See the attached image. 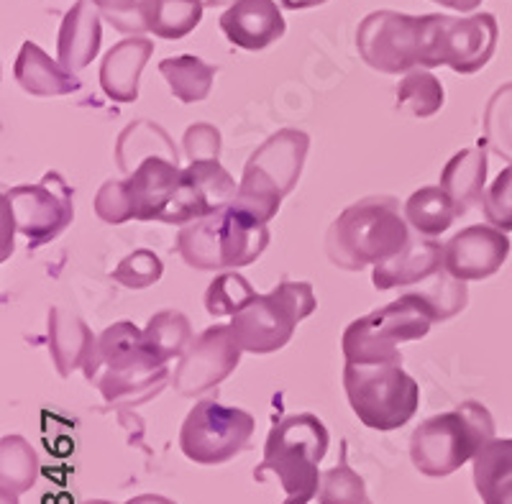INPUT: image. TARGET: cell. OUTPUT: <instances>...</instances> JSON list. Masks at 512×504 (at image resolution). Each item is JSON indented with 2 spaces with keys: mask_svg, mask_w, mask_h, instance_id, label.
I'll use <instances>...</instances> for the list:
<instances>
[{
  "mask_svg": "<svg viewBox=\"0 0 512 504\" xmlns=\"http://www.w3.org/2000/svg\"><path fill=\"white\" fill-rule=\"evenodd\" d=\"M82 369L88 382H93L113 405L146 402L169 379L167 364L146 348L144 331L126 320L100 333L93 354Z\"/></svg>",
  "mask_w": 512,
  "mask_h": 504,
  "instance_id": "1",
  "label": "cell"
},
{
  "mask_svg": "<svg viewBox=\"0 0 512 504\" xmlns=\"http://www.w3.org/2000/svg\"><path fill=\"white\" fill-rule=\"evenodd\" d=\"M400 210V200L387 195L349 205L326 233L328 259L338 269L361 272L395 256L410 241V223Z\"/></svg>",
  "mask_w": 512,
  "mask_h": 504,
  "instance_id": "2",
  "label": "cell"
},
{
  "mask_svg": "<svg viewBox=\"0 0 512 504\" xmlns=\"http://www.w3.org/2000/svg\"><path fill=\"white\" fill-rule=\"evenodd\" d=\"M269 246L267 223H262L236 200L205 218L182 226L177 249L192 269L228 272L254 264Z\"/></svg>",
  "mask_w": 512,
  "mask_h": 504,
  "instance_id": "3",
  "label": "cell"
},
{
  "mask_svg": "<svg viewBox=\"0 0 512 504\" xmlns=\"http://www.w3.org/2000/svg\"><path fill=\"white\" fill-rule=\"evenodd\" d=\"M331 443L328 428L310 412L280 420L267 435L262 464L256 466L254 479L264 481L267 474L277 476L285 489V504H308L320 489L318 464Z\"/></svg>",
  "mask_w": 512,
  "mask_h": 504,
  "instance_id": "4",
  "label": "cell"
},
{
  "mask_svg": "<svg viewBox=\"0 0 512 504\" xmlns=\"http://www.w3.org/2000/svg\"><path fill=\"white\" fill-rule=\"evenodd\" d=\"M495 438V420L479 402H464L451 412L428 418L415 428L410 438V458L425 476H441L459 471L466 461H474L479 451Z\"/></svg>",
  "mask_w": 512,
  "mask_h": 504,
  "instance_id": "5",
  "label": "cell"
},
{
  "mask_svg": "<svg viewBox=\"0 0 512 504\" xmlns=\"http://www.w3.org/2000/svg\"><path fill=\"white\" fill-rule=\"evenodd\" d=\"M308 149L310 136L297 128H282L269 136L246 162L233 200L262 223L272 221L280 213L282 197L295 190Z\"/></svg>",
  "mask_w": 512,
  "mask_h": 504,
  "instance_id": "6",
  "label": "cell"
},
{
  "mask_svg": "<svg viewBox=\"0 0 512 504\" xmlns=\"http://www.w3.org/2000/svg\"><path fill=\"white\" fill-rule=\"evenodd\" d=\"M344 387L354 415L372 430L390 433L408 425L418 412L420 387L402 369V361H346Z\"/></svg>",
  "mask_w": 512,
  "mask_h": 504,
  "instance_id": "7",
  "label": "cell"
},
{
  "mask_svg": "<svg viewBox=\"0 0 512 504\" xmlns=\"http://www.w3.org/2000/svg\"><path fill=\"white\" fill-rule=\"evenodd\" d=\"M438 323L428 302L418 292H405L400 300L354 320L344 331L346 361L374 364V361H402L397 346L420 341L428 336L431 325Z\"/></svg>",
  "mask_w": 512,
  "mask_h": 504,
  "instance_id": "8",
  "label": "cell"
},
{
  "mask_svg": "<svg viewBox=\"0 0 512 504\" xmlns=\"http://www.w3.org/2000/svg\"><path fill=\"white\" fill-rule=\"evenodd\" d=\"M182 182L180 164L149 157L128 172L126 180H108L95 195L100 221L121 226L126 221H162Z\"/></svg>",
  "mask_w": 512,
  "mask_h": 504,
  "instance_id": "9",
  "label": "cell"
},
{
  "mask_svg": "<svg viewBox=\"0 0 512 504\" xmlns=\"http://www.w3.org/2000/svg\"><path fill=\"white\" fill-rule=\"evenodd\" d=\"M313 287L308 282H285L269 295H256L241 313L233 315L231 331L246 354H274L290 343L297 323L315 313Z\"/></svg>",
  "mask_w": 512,
  "mask_h": 504,
  "instance_id": "10",
  "label": "cell"
},
{
  "mask_svg": "<svg viewBox=\"0 0 512 504\" xmlns=\"http://www.w3.org/2000/svg\"><path fill=\"white\" fill-rule=\"evenodd\" d=\"M497 18L474 13L469 18L423 16V54L420 67H451L459 75L484 70L497 49Z\"/></svg>",
  "mask_w": 512,
  "mask_h": 504,
  "instance_id": "11",
  "label": "cell"
},
{
  "mask_svg": "<svg viewBox=\"0 0 512 504\" xmlns=\"http://www.w3.org/2000/svg\"><path fill=\"white\" fill-rule=\"evenodd\" d=\"M254 428V418L241 407H226L216 400H200L182 423L180 448L195 464H226L249 446Z\"/></svg>",
  "mask_w": 512,
  "mask_h": 504,
  "instance_id": "12",
  "label": "cell"
},
{
  "mask_svg": "<svg viewBox=\"0 0 512 504\" xmlns=\"http://www.w3.org/2000/svg\"><path fill=\"white\" fill-rule=\"evenodd\" d=\"M3 218L11 221L13 231L24 233L31 246L47 244L75 218L72 187L57 172H49L41 177L39 185L6 190L3 192Z\"/></svg>",
  "mask_w": 512,
  "mask_h": 504,
  "instance_id": "13",
  "label": "cell"
},
{
  "mask_svg": "<svg viewBox=\"0 0 512 504\" xmlns=\"http://www.w3.org/2000/svg\"><path fill=\"white\" fill-rule=\"evenodd\" d=\"M359 57L384 75H408L420 67L423 16L377 11L369 13L356 31Z\"/></svg>",
  "mask_w": 512,
  "mask_h": 504,
  "instance_id": "14",
  "label": "cell"
},
{
  "mask_svg": "<svg viewBox=\"0 0 512 504\" xmlns=\"http://www.w3.org/2000/svg\"><path fill=\"white\" fill-rule=\"evenodd\" d=\"M241 351L244 348L233 338L231 325H210L180 356V364L172 374V387L182 397H200L216 389L239 366Z\"/></svg>",
  "mask_w": 512,
  "mask_h": 504,
  "instance_id": "15",
  "label": "cell"
},
{
  "mask_svg": "<svg viewBox=\"0 0 512 504\" xmlns=\"http://www.w3.org/2000/svg\"><path fill=\"white\" fill-rule=\"evenodd\" d=\"M239 192L231 174L221 167L218 159H200L190 162V167L182 169V182L175 200L164 213L162 223H175V226H187V223L205 218L213 210L231 203L233 195Z\"/></svg>",
  "mask_w": 512,
  "mask_h": 504,
  "instance_id": "16",
  "label": "cell"
},
{
  "mask_svg": "<svg viewBox=\"0 0 512 504\" xmlns=\"http://www.w3.org/2000/svg\"><path fill=\"white\" fill-rule=\"evenodd\" d=\"M510 256V238L495 226H469L443 246V267L464 282L487 279Z\"/></svg>",
  "mask_w": 512,
  "mask_h": 504,
  "instance_id": "17",
  "label": "cell"
},
{
  "mask_svg": "<svg viewBox=\"0 0 512 504\" xmlns=\"http://www.w3.org/2000/svg\"><path fill=\"white\" fill-rule=\"evenodd\" d=\"M221 31L246 52H262L285 36V16L277 0H236L221 16Z\"/></svg>",
  "mask_w": 512,
  "mask_h": 504,
  "instance_id": "18",
  "label": "cell"
},
{
  "mask_svg": "<svg viewBox=\"0 0 512 504\" xmlns=\"http://www.w3.org/2000/svg\"><path fill=\"white\" fill-rule=\"evenodd\" d=\"M443 269V246L428 236L410 238L408 246L390 259L374 264L372 282L377 290H402L425 282Z\"/></svg>",
  "mask_w": 512,
  "mask_h": 504,
  "instance_id": "19",
  "label": "cell"
},
{
  "mask_svg": "<svg viewBox=\"0 0 512 504\" xmlns=\"http://www.w3.org/2000/svg\"><path fill=\"white\" fill-rule=\"evenodd\" d=\"M154 54V44L144 36L118 41L100 64V87L113 103H136L139 77Z\"/></svg>",
  "mask_w": 512,
  "mask_h": 504,
  "instance_id": "20",
  "label": "cell"
},
{
  "mask_svg": "<svg viewBox=\"0 0 512 504\" xmlns=\"http://www.w3.org/2000/svg\"><path fill=\"white\" fill-rule=\"evenodd\" d=\"M100 11L90 0H77L67 11L57 36V57L70 72L85 70L100 52Z\"/></svg>",
  "mask_w": 512,
  "mask_h": 504,
  "instance_id": "21",
  "label": "cell"
},
{
  "mask_svg": "<svg viewBox=\"0 0 512 504\" xmlns=\"http://www.w3.org/2000/svg\"><path fill=\"white\" fill-rule=\"evenodd\" d=\"M16 82L24 93L36 98H54V95H72L80 90V80L72 75L62 62H52L49 54L41 52L34 41H26L13 64Z\"/></svg>",
  "mask_w": 512,
  "mask_h": 504,
  "instance_id": "22",
  "label": "cell"
},
{
  "mask_svg": "<svg viewBox=\"0 0 512 504\" xmlns=\"http://www.w3.org/2000/svg\"><path fill=\"white\" fill-rule=\"evenodd\" d=\"M487 182V149L472 146L448 159L441 172V187L454 200L459 215H466L484 197Z\"/></svg>",
  "mask_w": 512,
  "mask_h": 504,
  "instance_id": "23",
  "label": "cell"
},
{
  "mask_svg": "<svg viewBox=\"0 0 512 504\" xmlns=\"http://www.w3.org/2000/svg\"><path fill=\"white\" fill-rule=\"evenodd\" d=\"M95 341L93 333L77 315L64 313V310H49V348L52 359L62 377H70L72 371L88 364L93 354Z\"/></svg>",
  "mask_w": 512,
  "mask_h": 504,
  "instance_id": "24",
  "label": "cell"
},
{
  "mask_svg": "<svg viewBox=\"0 0 512 504\" xmlns=\"http://www.w3.org/2000/svg\"><path fill=\"white\" fill-rule=\"evenodd\" d=\"M474 487L484 504H512V438H492L474 456Z\"/></svg>",
  "mask_w": 512,
  "mask_h": 504,
  "instance_id": "25",
  "label": "cell"
},
{
  "mask_svg": "<svg viewBox=\"0 0 512 504\" xmlns=\"http://www.w3.org/2000/svg\"><path fill=\"white\" fill-rule=\"evenodd\" d=\"M167 157L180 164V154L175 151V141L169 139L159 123L134 121L123 128L116 144V164L123 172H134L144 159Z\"/></svg>",
  "mask_w": 512,
  "mask_h": 504,
  "instance_id": "26",
  "label": "cell"
},
{
  "mask_svg": "<svg viewBox=\"0 0 512 504\" xmlns=\"http://www.w3.org/2000/svg\"><path fill=\"white\" fill-rule=\"evenodd\" d=\"M405 218L418 231V236H441L459 218L454 200L443 187H420L405 203Z\"/></svg>",
  "mask_w": 512,
  "mask_h": 504,
  "instance_id": "27",
  "label": "cell"
},
{
  "mask_svg": "<svg viewBox=\"0 0 512 504\" xmlns=\"http://www.w3.org/2000/svg\"><path fill=\"white\" fill-rule=\"evenodd\" d=\"M159 72L169 82V90L180 103H200L210 95V87L216 80V67L205 64L203 59L182 54V57H169L159 62Z\"/></svg>",
  "mask_w": 512,
  "mask_h": 504,
  "instance_id": "28",
  "label": "cell"
},
{
  "mask_svg": "<svg viewBox=\"0 0 512 504\" xmlns=\"http://www.w3.org/2000/svg\"><path fill=\"white\" fill-rule=\"evenodd\" d=\"M39 476V458L34 448L21 435H6L0 441V492L3 502L8 497L16 499L18 494L29 492Z\"/></svg>",
  "mask_w": 512,
  "mask_h": 504,
  "instance_id": "29",
  "label": "cell"
},
{
  "mask_svg": "<svg viewBox=\"0 0 512 504\" xmlns=\"http://www.w3.org/2000/svg\"><path fill=\"white\" fill-rule=\"evenodd\" d=\"M192 328L190 320L185 318L177 310H162V313L154 315L149 320V325L144 328V343L146 348L157 356L162 364H167L169 359L182 356L187 348L192 346Z\"/></svg>",
  "mask_w": 512,
  "mask_h": 504,
  "instance_id": "30",
  "label": "cell"
},
{
  "mask_svg": "<svg viewBox=\"0 0 512 504\" xmlns=\"http://www.w3.org/2000/svg\"><path fill=\"white\" fill-rule=\"evenodd\" d=\"M443 85L436 75L413 70L397 87V108L415 118H431L443 108Z\"/></svg>",
  "mask_w": 512,
  "mask_h": 504,
  "instance_id": "31",
  "label": "cell"
},
{
  "mask_svg": "<svg viewBox=\"0 0 512 504\" xmlns=\"http://www.w3.org/2000/svg\"><path fill=\"white\" fill-rule=\"evenodd\" d=\"M100 16L121 34H144L152 31L159 0H90Z\"/></svg>",
  "mask_w": 512,
  "mask_h": 504,
  "instance_id": "32",
  "label": "cell"
},
{
  "mask_svg": "<svg viewBox=\"0 0 512 504\" xmlns=\"http://www.w3.org/2000/svg\"><path fill=\"white\" fill-rule=\"evenodd\" d=\"M203 0H159L152 34L159 39H182L203 21Z\"/></svg>",
  "mask_w": 512,
  "mask_h": 504,
  "instance_id": "33",
  "label": "cell"
},
{
  "mask_svg": "<svg viewBox=\"0 0 512 504\" xmlns=\"http://www.w3.org/2000/svg\"><path fill=\"white\" fill-rule=\"evenodd\" d=\"M418 292L425 302H428V308L433 310L436 320H448L454 318L456 313L466 308V282L464 279H456L454 274H448L446 267L441 269L438 274L428 277V284H423Z\"/></svg>",
  "mask_w": 512,
  "mask_h": 504,
  "instance_id": "34",
  "label": "cell"
},
{
  "mask_svg": "<svg viewBox=\"0 0 512 504\" xmlns=\"http://www.w3.org/2000/svg\"><path fill=\"white\" fill-rule=\"evenodd\" d=\"M256 297L254 287L246 277L236 272L218 274L205 292V308L210 315H236Z\"/></svg>",
  "mask_w": 512,
  "mask_h": 504,
  "instance_id": "35",
  "label": "cell"
},
{
  "mask_svg": "<svg viewBox=\"0 0 512 504\" xmlns=\"http://www.w3.org/2000/svg\"><path fill=\"white\" fill-rule=\"evenodd\" d=\"M318 499L320 504H372L364 479L346 464V458L320 476Z\"/></svg>",
  "mask_w": 512,
  "mask_h": 504,
  "instance_id": "36",
  "label": "cell"
},
{
  "mask_svg": "<svg viewBox=\"0 0 512 504\" xmlns=\"http://www.w3.org/2000/svg\"><path fill=\"white\" fill-rule=\"evenodd\" d=\"M164 267H162V259H159L154 251L149 249H139L134 254H128L126 259H121V264L116 267L113 272V279H116L121 287L126 290H146V287H152L162 279Z\"/></svg>",
  "mask_w": 512,
  "mask_h": 504,
  "instance_id": "37",
  "label": "cell"
},
{
  "mask_svg": "<svg viewBox=\"0 0 512 504\" xmlns=\"http://www.w3.org/2000/svg\"><path fill=\"white\" fill-rule=\"evenodd\" d=\"M482 210L489 226L512 231V164L502 169L495 182L484 190Z\"/></svg>",
  "mask_w": 512,
  "mask_h": 504,
  "instance_id": "38",
  "label": "cell"
},
{
  "mask_svg": "<svg viewBox=\"0 0 512 504\" xmlns=\"http://www.w3.org/2000/svg\"><path fill=\"white\" fill-rule=\"evenodd\" d=\"M182 149H185V157L190 162L218 159V154H221V134L210 123H192L185 136H182Z\"/></svg>",
  "mask_w": 512,
  "mask_h": 504,
  "instance_id": "39",
  "label": "cell"
},
{
  "mask_svg": "<svg viewBox=\"0 0 512 504\" xmlns=\"http://www.w3.org/2000/svg\"><path fill=\"white\" fill-rule=\"evenodd\" d=\"M438 6H446L451 11H459V13H472L474 8L482 6V0H433Z\"/></svg>",
  "mask_w": 512,
  "mask_h": 504,
  "instance_id": "40",
  "label": "cell"
},
{
  "mask_svg": "<svg viewBox=\"0 0 512 504\" xmlns=\"http://www.w3.org/2000/svg\"><path fill=\"white\" fill-rule=\"evenodd\" d=\"M282 8H287V11H308V8H318L323 6V3H328V0H277Z\"/></svg>",
  "mask_w": 512,
  "mask_h": 504,
  "instance_id": "41",
  "label": "cell"
},
{
  "mask_svg": "<svg viewBox=\"0 0 512 504\" xmlns=\"http://www.w3.org/2000/svg\"><path fill=\"white\" fill-rule=\"evenodd\" d=\"M126 504H177V502H172V499L162 497V494H141V497L128 499Z\"/></svg>",
  "mask_w": 512,
  "mask_h": 504,
  "instance_id": "42",
  "label": "cell"
},
{
  "mask_svg": "<svg viewBox=\"0 0 512 504\" xmlns=\"http://www.w3.org/2000/svg\"><path fill=\"white\" fill-rule=\"evenodd\" d=\"M223 3H228V0H208V6H223Z\"/></svg>",
  "mask_w": 512,
  "mask_h": 504,
  "instance_id": "43",
  "label": "cell"
},
{
  "mask_svg": "<svg viewBox=\"0 0 512 504\" xmlns=\"http://www.w3.org/2000/svg\"><path fill=\"white\" fill-rule=\"evenodd\" d=\"M85 504H111V502H103V499H93V502H85Z\"/></svg>",
  "mask_w": 512,
  "mask_h": 504,
  "instance_id": "44",
  "label": "cell"
}]
</instances>
